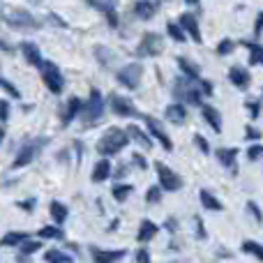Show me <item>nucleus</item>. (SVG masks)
<instances>
[{
    "mask_svg": "<svg viewBox=\"0 0 263 263\" xmlns=\"http://www.w3.org/2000/svg\"><path fill=\"white\" fill-rule=\"evenodd\" d=\"M0 16H3L5 23H7L9 28H14V30L28 32V30H37V28L42 26V23L23 7H9V5H5V7H0Z\"/></svg>",
    "mask_w": 263,
    "mask_h": 263,
    "instance_id": "obj_1",
    "label": "nucleus"
},
{
    "mask_svg": "<svg viewBox=\"0 0 263 263\" xmlns=\"http://www.w3.org/2000/svg\"><path fill=\"white\" fill-rule=\"evenodd\" d=\"M129 143V134L127 129H120V127H109L104 134L100 136L97 141V153L104 155V157H111V155L120 153L125 145Z\"/></svg>",
    "mask_w": 263,
    "mask_h": 263,
    "instance_id": "obj_2",
    "label": "nucleus"
},
{
    "mask_svg": "<svg viewBox=\"0 0 263 263\" xmlns=\"http://www.w3.org/2000/svg\"><path fill=\"white\" fill-rule=\"evenodd\" d=\"M173 95L180 100V104H199V106H203L201 104V97H203V92H201V88L199 86H192V81L190 79H185V77H180V79H176V83H173Z\"/></svg>",
    "mask_w": 263,
    "mask_h": 263,
    "instance_id": "obj_3",
    "label": "nucleus"
},
{
    "mask_svg": "<svg viewBox=\"0 0 263 263\" xmlns=\"http://www.w3.org/2000/svg\"><path fill=\"white\" fill-rule=\"evenodd\" d=\"M164 51V37L159 32H145L141 37L139 46H136V55L139 58H155Z\"/></svg>",
    "mask_w": 263,
    "mask_h": 263,
    "instance_id": "obj_4",
    "label": "nucleus"
},
{
    "mask_svg": "<svg viewBox=\"0 0 263 263\" xmlns=\"http://www.w3.org/2000/svg\"><path fill=\"white\" fill-rule=\"evenodd\" d=\"M155 171H157L159 187H162L164 192H178L182 187V178L178 176L171 166H166L164 162H155Z\"/></svg>",
    "mask_w": 263,
    "mask_h": 263,
    "instance_id": "obj_5",
    "label": "nucleus"
},
{
    "mask_svg": "<svg viewBox=\"0 0 263 263\" xmlns=\"http://www.w3.org/2000/svg\"><path fill=\"white\" fill-rule=\"evenodd\" d=\"M42 81H44V86L53 95H60L65 88V77L55 63H44V67H42Z\"/></svg>",
    "mask_w": 263,
    "mask_h": 263,
    "instance_id": "obj_6",
    "label": "nucleus"
},
{
    "mask_svg": "<svg viewBox=\"0 0 263 263\" xmlns=\"http://www.w3.org/2000/svg\"><path fill=\"white\" fill-rule=\"evenodd\" d=\"M81 116L86 118V123H95V120H100L102 116H104V97H102V92L97 90V88L90 90V97H88V102L83 104Z\"/></svg>",
    "mask_w": 263,
    "mask_h": 263,
    "instance_id": "obj_7",
    "label": "nucleus"
},
{
    "mask_svg": "<svg viewBox=\"0 0 263 263\" xmlns=\"http://www.w3.org/2000/svg\"><path fill=\"white\" fill-rule=\"evenodd\" d=\"M141 77H143V67H141L139 63H129V65H125V67L120 69L116 79H118V83H123L125 88L134 90V88H139Z\"/></svg>",
    "mask_w": 263,
    "mask_h": 263,
    "instance_id": "obj_8",
    "label": "nucleus"
},
{
    "mask_svg": "<svg viewBox=\"0 0 263 263\" xmlns=\"http://www.w3.org/2000/svg\"><path fill=\"white\" fill-rule=\"evenodd\" d=\"M143 120H145V127H148V134L153 136V139H157L159 143H162L164 150H168V153H171V150H173V141H171V136L166 134L164 125L159 123L157 118H153V116H143Z\"/></svg>",
    "mask_w": 263,
    "mask_h": 263,
    "instance_id": "obj_9",
    "label": "nucleus"
},
{
    "mask_svg": "<svg viewBox=\"0 0 263 263\" xmlns=\"http://www.w3.org/2000/svg\"><path fill=\"white\" fill-rule=\"evenodd\" d=\"M109 104H111V111H114L116 116H123V118H139L141 116L139 111H136V106L123 95H111Z\"/></svg>",
    "mask_w": 263,
    "mask_h": 263,
    "instance_id": "obj_10",
    "label": "nucleus"
},
{
    "mask_svg": "<svg viewBox=\"0 0 263 263\" xmlns=\"http://www.w3.org/2000/svg\"><path fill=\"white\" fill-rule=\"evenodd\" d=\"M44 143V139H37V141H32V143H26L21 150H18V155H16V159L12 162V168H23V166H28V164L35 159V155H37V150H40V145Z\"/></svg>",
    "mask_w": 263,
    "mask_h": 263,
    "instance_id": "obj_11",
    "label": "nucleus"
},
{
    "mask_svg": "<svg viewBox=\"0 0 263 263\" xmlns=\"http://www.w3.org/2000/svg\"><path fill=\"white\" fill-rule=\"evenodd\" d=\"M90 256L95 263H118L127 256V250H100V247H90Z\"/></svg>",
    "mask_w": 263,
    "mask_h": 263,
    "instance_id": "obj_12",
    "label": "nucleus"
},
{
    "mask_svg": "<svg viewBox=\"0 0 263 263\" xmlns=\"http://www.w3.org/2000/svg\"><path fill=\"white\" fill-rule=\"evenodd\" d=\"M178 23H180V26H182V30H185V32H190V37L196 42V44H201V42H203V37H201L199 21H196V16H194V14H190V12L180 14V16H178Z\"/></svg>",
    "mask_w": 263,
    "mask_h": 263,
    "instance_id": "obj_13",
    "label": "nucleus"
},
{
    "mask_svg": "<svg viewBox=\"0 0 263 263\" xmlns=\"http://www.w3.org/2000/svg\"><path fill=\"white\" fill-rule=\"evenodd\" d=\"M21 53H23V58L28 60V63L32 65V67H44V58H42V51H40V46L35 44V42H21Z\"/></svg>",
    "mask_w": 263,
    "mask_h": 263,
    "instance_id": "obj_14",
    "label": "nucleus"
},
{
    "mask_svg": "<svg viewBox=\"0 0 263 263\" xmlns=\"http://www.w3.org/2000/svg\"><path fill=\"white\" fill-rule=\"evenodd\" d=\"M157 231H159V227L153 222V219H141V224H139V233H136V240L141 242V245H145V242H150L155 236H157Z\"/></svg>",
    "mask_w": 263,
    "mask_h": 263,
    "instance_id": "obj_15",
    "label": "nucleus"
},
{
    "mask_svg": "<svg viewBox=\"0 0 263 263\" xmlns=\"http://www.w3.org/2000/svg\"><path fill=\"white\" fill-rule=\"evenodd\" d=\"M90 7L100 9L102 14L106 16V21H109L111 28H118V12H116V3H97V0H90Z\"/></svg>",
    "mask_w": 263,
    "mask_h": 263,
    "instance_id": "obj_16",
    "label": "nucleus"
},
{
    "mask_svg": "<svg viewBox=\"0 0 263 263\" xmlns=\"http://www.w3.org/2000/svg\"><path fill=\"white\" fill-rule=\"evenodd\" d=\"M159 3H148V0H139L134 3V14L141 18V21H150V18L157 14Z\"/></svg>",
    "mask_w": 263,
    "mask_h": 263,
    "instance_id": "obj_17",
    "label": "nucleus"
},
{
    "mask_svg": "<svg viewBox=\"0 0 263 263\" xmlns=\"http://www.w3.org/2000/svg\"><path fill=\"white\" fill-rule=\"evenodd\" d=\"M164 116H166V120H171L173 125H182L187 120V109H185V104H180V102H173V104L166 106Z\"/></svg>",
    "mask_w": 263,
    "mask_h": 263,
    "instance_id": "obj_18",
    "label": "nucleus"
},
{
    "mask_svg": "<svg viewBox=\"0 0 263 263\" xmlns=\"http://www.w3.org/2000/svg\"><path fill=\"white\" fill-rule=\"evenodd\" d=\"M201 116H203V120L210 125L215 132H222V116H219V111L215 109V106H210V104H203L201 106Z\"/></svg>",
    "mask_w": 263,
    "mask_h": 263,
    "instance_id": "obj_19",
    "label": "nucleus"
},
{
    "mask_svg": "<svg viewBox=\"0 0 263 263\" xmlns=\"http://www.w3.org/2000/svg\"><path fill=\"white\" fill-rule=\"evenodd\" d=\"M229 81H231L236 88H247L252 81V77L245 67H231L229 69Z\"/></svg>",
    "mask_w": 263,
    "mask_h": 263,
    "instance_id": "obj_20",
    "label": "nucleus"
},
{
    "mask_svg": "<svg viewBox=\"0 0 263 263\" xmlns=\"http://www.w3.org/2000/svg\"><path fill=\"white\" fill-rule=\"evenodd\" d=\"M178 67L182 69V74H185V79H190V81H201V67L196 63H192V60L187 58H178Z\"/></svg>",
    "mask_w": 263,
    "mask_h": 263,
    "instance_id": "obj_21",
    "label": "nucleus"
},
{
    "mask_svg": "<svg viewBox=\"0 0 263 263\" xmlns=\"http://www.w3.org/2000/svg\"><path fill=\"white\" fill-rule=\"evenodd\" d=\"M79 114H83V102L79 100V97H72V100L67 102V106H65V111H63V125H69Z\"/></svg>",
    "mask_w": 263,
    "mask_h": 263,
    "instance_id": "obj_22",
    "label": "nucleus"
},
{
    "mask_svg": "<svg viewBox=\"0 0 263 263\" xmlns=\"http://www.w3.org/2000/svg\"><path fill=\"white\" fill-rule=\"evenodd\" d=\"M111 162L109 159H100V162H95V166H92V182H104L106 178H111Z\"/></svg>",
    "mask_w": 263,
    "mask_h": 263,
    "instance_id": "obj_23",
    "label": "nucleus"
},
{
    "mask_svg": "<svg viewBox=\"0 0 263 263\" xmlns=\"http://www.w3.org/2000/svg\"><path fill=\"white\" fill-rule=\"evenodd\" d=\"M26 240H30V236L26 231H9L0 238V247H21Z\"/></svg>",
    "mask_w": 263,
    "mask_h": 263,
    "instance_id": "obj_24",
    "label": "nucleus"
},
{
    "mask_svg": "<svg viewBox=\"0 0 263 263\" xmlns=\"http://www.w3.org/2000/svg\"><path fill=\"white\" fill-rule=\"evenodd\" d=\"M217 159H219V164L222 166H227V168H236V159H238V148H217Z\"/></svg>",
    "mask_w": 263,
    "mask_h": 263,
    "instance_id": "obj_25",
    "label": "nucleus"
},
{
    "mask_svg": "<svg viewBox=\"0 0 263 263\" xmlns=\"http://www.w3.org/2000/svg\"><path fill=\"white\" fill-rule=\"evenodd\" d=\"M49 213H51V217H53L55 227H63L65 219H67V215H69V210H67V205L60 203V201H51V203H49Z\"/></svg>",
    "mask_w": 263,
    "mask_h": 263,
    "instance_id": "obj_26",
    "label": "nucleus"
},
{
    "mask_svg": "<svg viewBox=\"0 0 263 263\" xmlns=\"http://www.w3.org/2000/svg\"><path fill=\"white\" fill-rule=\"evenodd\" d=\"M199 201H201V205H203L205 210H215V213H219V210L224 208L222 201H219L217 196L210 194L208 190H201V192H199Z\"/></svg>",
    "mask_w": 263,
    "mask_h": 263,
    "instance_id": "obj_27",
    "label": "nucleus"
},
{
    "mask_svg": "<svg viewBox=\"0 0 263 263\" xmlns=\"http://www.w3.org/2000/svg\"><path fill=\"white\" fill-rule=\"evenodd\" d=\"M127 134H129V139H134L139 145H143V148H153V139H150L148 134H145L141 127H136V125H129L127 127Z\"/></svg>",
    "mask_w": 263,
    "mask_h": 263,
    "instance_id": "obj_28",
    "label": "nucleus"
},
{
    "mask_svg": "<svg viewBox=\"0 0 263 263\" xmlns=\"http://www.w3.org/2000/svg\"><path fill=\"white\" fill-rule=\"evenodd\" d=\"M44 261L46 263H74V256L63 250H49L44 254Z\"/></svg>",
    "mask_w": 263,
    "mask_h": 263,
    "instance_id": "obj_29",
    "label": "nucleus"
},
{
    "mask_svg": "<svg viewBox=\"0 0 263 263\" xmlns=\"http://www.w3.org/2000/svg\"><path fill=\"white\" fill-rule=\"evenodd\" d=\"M37 236H40L42 240H63L65 233L60 227H42L40 231H37Z\"/></svg>",
    "mask_w": 263,
    "mask_h": 263,
    "instance_id": "obj_30",
    "label": "nucleus"
},
{
    "mask_svg": "<svg viewBox=\"0 0 263 263\" xmlns=\"http://www.w3.org/2000/svg\"><path fill=\"white\" fill-rule=\"evenodd\" d=\"M134 192V187L132 185H125V182H118V185H114V190H111V194H114V199L118 201V203H125V201L129 199V194Z\"/></svg>",
    "mask_w": 263,
    "mask_h": 263,
    "instance_id": "obj_31",
    "label": "nucleus"
},
{
    "mask_svg": "<svg viewBox=\"0 0 263 263\" xmlns=\"http://www.w3.org/2000/svg\"><path fill=\"white\" fill-rule=\"evenodd\" d=\"M250 49V65H263V46L256 42H242Z\"/></svg>",
    "mask_w": 263,
    "mask_h": 263,
    "instance_id": "obj_32",
    "label": "nucleus"
},
{
    "mask_svg": "<svg viewBox=\"0 0 263 263\" xmlns=\"http://www.w3.org/2000/svg\"><path fill=\"white\" fill-rule=\"evenodd\" d=\"M95 55H97V60H100V65H104V67H109L111 63H114V53H111V49L109 46H102V44H95Z\"/></svg>",
    "mask_w": 263,
    "mask_h": 263,
    "instance_id": "obj_33",
    "label": "nucleus"
},
{
    "mask_svg": "<svg viewBox=\"0 0 263 263\" xmlns=\"http://www.w3.org/2000/svg\"><path fill=\"white\" fill-rule=\"evenodd\" d=\"M242 252H245V254H252L254 259L263 261V245H259L256 240H245L242 242Z\"/></svg>",
    "mask_w": 263,
    "mask_h": 263,
    "instance_id": "obj_34",
    "label": "nucleus"
},
{
    "mask_svg": "<svg viewBox=\"0 0 263 263\" xmlns=\"http://www.w3.org/2000/svg\"><path fill=\"white\" fill-rule=\"evenodd\" d=\"M166 32H168V37H171V40H176V42H185L187 40L182 26H180V23H176V21H168L166 23Z\"/></svg>",
    "mask_w": 263,
    "mask_h": 263,
    "instance_id": "obj_35",
    "label": "nucleus"
},
{
    "mask_svg": "<svg viewBox=\"0 0 263 263\" xmlns=\"http://www.w3.org/2000/svg\"><path fill=\"white\" fill-rule=\"evenodd\" d=\"M162 194H164V190L159 185H153L148 190V194H145V201H148V205H155V203H159L162 201Z\"/></svg>",
    "mask_w": 263,
    "mask_h": 263,
    "instance_id": "obj_36",
    "label": "nucleus"
},
{
    "mask_svg": "<svg viewBox=\"0 0 263 263\" xmlns=\"http://www.w3.org/2000/svg\"><path fill=\"white\" fill-rule=\"evenodd\" d=\"M247 159H250V162H259V159H263V145L252 143L250 148H247Z\"/></svg>",
    "mask_w": 263,
    "mask_h": 263,
    "instance_id": "obj_37",
    "label": "nucleus"
},
{
    "mask_svg": "<svg viewBox=\"0 0 263 263\" xmlns=\"http://www.w3.org/2000/svg\"><path fill=\"white\" fill-rule=\"evenodd\" d=\"M42 250V242L40 240H26L21 245V254L23 256H28V254H35V252H40Z\"/></svg>",
    "mask_w": 263,
    "mask_h": 263,
    "instance_id": "obj_38",
    "label": "nucleus"
},
{
    "mask_svg": "<svg viewBox=\"0 0 263 263\" xmlns=\"http://www.w3.org/2000/svg\"><path fill=\"white\" fill-rule=\"evenodd\" d=\"M0 88H3V90H7L9 95L14 97V100H21V92H18V88L14 86V83H9L7 79H0Z\"/></svg>",
    "mask_w": 263,
    "mask_h": 263,
    "instance_id": "obj_39",
    "label": "nucleus"
},
{
    "mask_svg": "<svg viewBox=\"0 0 263 263\" xmlns=\"http://www.w3.org/2000/svg\"><path fill=\"white\" fill-rule=\"evenodd\" d=\"M236 49V44H233V40H222L217 44V55H229L231 51Z\"/></svg>",
    "mask_w": 263,
    "mask_h": 263,
    "instance_id": "obj_40",
    "label": "nucleus"
},
{
    "mask_svg": "<svg viewBox=\"0 0 263 263\" xmlns=\"http://www.w3.org/2000/svg\"><path fill=\"white\" fill-rule=\"evenodd\" d=\"M194 143H196V148H199L203 155H208V153H210V143H208V139H205V136L194 134Z\"/></svg>",
    "mask_w": 263,
    "mask_h": 263,
    "instance_id": "obj_41",
    "label": "nucleus"
},
{
    "mask_svg": "<svg viewBox=\"0 0 263 263\" xmlns=\"http://www.w3.org/2000/svg\"><path fill=\"white\" fill-rule=\"evenodd\" d=\"M245 109H247V114H250L252 118H259V114H261V104H259V102L247 100L245 102Z\"/></svg>",
    "mask_w": 263,
    "mask_h": 263,
    "instance_id": "obj_42",
    "label": "nucleus"
},
{
    "mask_svg": "<svg viewBox=\"0 0 263 263\" xmlns=\"http://www.w3.org/2000/svg\"><path fill=\"white\" fill-rule=\"evenodd\" d=\"M247 210H250V215L256 219V222H261L263 219V215H261V210H259V205L254 203V201H247Z\"/></svg>",
    "mask_w": 263,
    "mask_h": 263,
    "instance_id": "obj_43",
    "label": "nucleus"
},
{
    "mask_svg": "<svg viewBox=\"0 0 263 263\" xmlns=\"http://www.w3.org/2000/svg\"><path fill=\"white\" fill-rule=\"evenodd\" d=\"M132 162H134L136 166L141 168V171H143V168H148V159H145L141 153H134V155H132Z\"/></svg>",
    "mask_w": 263,
    "mask_h": 263,
    "instance_id": "obj_44",
    "label": "nucleus"
},
{
    "mask_svg": "<svg viewBox=\"0 0 263 263\" xmlns=\"http://www.w3.org/2000/svg\"><path fill=\"white\" fill-rule=\"evenodd\" d=\"M35 203H37V201L35 199H26V201H18V208H21V210H26V213H32V210H35Z\"/></svg>",
    "mask_w": 263,
    "mask_h": 263,
    "instance_id": "obj_45",
    "label": "nucleus"
},
{
    "mask_svg": "<svg viewBox=\"0 0 263 263\" xmlns=\"http://www.w3.org/2000/svg\"><path fill=\"white\" fill-rule=\"evenodd\" d=\"M245 129H247V132H245L247 141H259V139H261V132H259V129H254L252 125H250V127H245Z\"/></svg>",
    "mask_w": 263,
    "mask_h": 263,
    "instance_id": "obj_46",
    "label": "nucleus"
},
{
    "mask_svg": "<svg viewBox=\"0 0 263 263\" xmlns=\"http://www.w3.org/2000/svg\"><path fill=\"white\" fill-rule=\"evenodd\" d=\"M263 32V12L256 14V23H254V37H261Z\"/></svg>",
    "mask_w": 263,
    "mask_h": 263,
    "instance_id": "obj_47",
    "label": "nucleus"
},
{
    "mask_svg": "<svg viewBox=\"0 0 263 263\" xmlns=\"http://www.w3.org/2000/svg\"><path fill=\"white\" fill-rule=\"evenodd\" d=\"M199 88H201V92H203L205 97L213 95V83H210V81H203V79H201V81H199Z\"/></svg>",
    "mask_w": 263,
    "mask_h": 263,
    "instance_id": "obj_48",
    "label": "nucleus"
},
{
    "mask_svg": "<svg viewBox=\"0 0 263 263\" xmlns=\"http://www.w3.org/2000/svg\"><path fill=\"white\" fill-rule=\"evenodd\" d=\"M9 118V104H7V102H0V120H3V123H5V120H7Z\"/></svg>",
    "mask_w": 263,
    "mask_h": 263,
    "instance_id": "obj_49",
    "label": "nucleus"
},
{
    "mask_svg": "<svg viewBox=\"0 0 263 263\" xmlns=\"http://www.w3.org/2000/svg\"><path fill=\"white\" fill-rule=\"evenodd\" d=\"M136 263H150L148 250H139V252H136Z\"/></svg>",
    "mask_w": 263,
    "mask_h": 263,
    "instance_id": "obj_50",
    "label": "nucleus"
},
{
    "mask_svg": "<svg viewBox=\"0 0 263 263\" xmlns=\"http://www.w3.org/2000/svg\"><path fill=\"white\" fill-rule=\"evenodd\" d=\"M46 18H49L51 23H55V26H60V28H65V26H67V23H65V21H60V16H58V14H53V12H49V16H46Z\"/></svg>",
    "mask_w": 263,
    "mask_h": 263,
    "instance_id": "obj_51",
    "label": "nucleus"
},
{
    "mask_svg": "<svg viewBox=\"0 0 263 263\" xmlns=\"http://www.w3.org/2000/svg\"><path fill=\"white\" fill-rule=\"evenodd\" d=\"M196 222V233H199V238H205V229H203V219L201 217H194Z\"/></svg>",
    "mask_w": 263,
    "mask_h": 263,
    "instance_id": "obj_52",
    "label": "nucleus"
},
{
    "mask_svg": "<svg viewBox=\"0 0 263 263\" xmlns=\"http://www.w3.org/2000/svg\"><path fill=\"white\" fill-rule=\"evenodd\" d=\"M123 176H127V168H125V164L118 168V171H116V178H123Z\"/></svg>",
    "mask_w": 263,
    "mask_h": 263,
    "instance_id": "obj_53",
    "label": "nucleus"
},
{
    "mask_svg": "<svg viewBox=\"0 0 263 263\" xmlns=\"http://www.w3.org/2000/svg\"><path fill=\"white\" fill-rule=\"evenodd\" d=\"M28 261H30V259H28V256H23V254L16 256V263H28Z\"/></svg>",
    "mask_w": 263,
    "mask_h": 263,
    "instance_id": "obj_54",
    "label": "nucleus"
},
{
    "mask_svg": "<svg viewBox=\"0 0 263 263\" xmlns=\"http://www.w3.org/2000/svg\"><path fill=\"white\" fill-rule=\"evenodd\" d=\"M3 139H5V127H0V143H3Z\"/></svg>",
    "mask_w": 263,
    "mask_h": 263,
    "instance_id": "obj_55",
    "label": "nucleus"
},
{
    "mask_svg": "<svg viewBox=\"0 0 263 263\" xmlns=\"http://www.w3.org/2000/svg\"><path fill=\"white\" fill-rule=\"evenodd\" d=\"M0 49H7V46H5V42H3V40H0Z\"/></svg>",
    "mask_w": 263,
    "mask_h": 263,
    "instance_id": "obj_56",
    "label": "nucleus"
}]
</instances>
